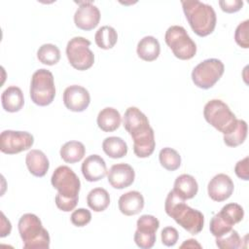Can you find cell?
<instances>
[{"label": "cell", "instance_id": "7c38bea8", "mask_svg": "<svg viewBox=\"0 0 249 249\" xmlns=\"http://www.w3.org/2000/svg\"><path fill=\"white\" fill-rule=\"evenodd\" d=\"M134 241L142 249H150L156 242V232L160 227L159 220L153 215H142L136 223Z\"/></svg>", "mask_w": 249, "mask_h": 249}, {"label": "cell", "instance_id": "83f0119b", "mask_svg": "<svg viewBox=\"0 0 249 249\" xmlns=\"http://www.w3.org/2000/svg\"><path fill=\"white\" fill-rule=\"evenodd\" d=\"M247 136V124L243 120H237L231 131L224 134V142L229 147H236L242 144Z\"/></svg>", "mask_w": 249, "mask_h": 249}, {"label": "cell", "instance_id": "4316f807", "mask_svg": "<svg viewBox=\"0 0 249 249\" xmlns=\"http://www.w3.org/2000/svg\"><path fill=\"white\" fill-rule=\"evenodd\" d=\"M96 45L103 50L112 49L118 40V34L114 27L109 25L101 26L94 35Z\"/></svg>", "mask_w": 249, "mask_h": 249}, {"label": "cell", "instance_id": "9a60e30c", "mask_svg": "<svg viewBox=\"0 0 249 249\" xmlns=\"http://www.w3.org/2000/svg\"><path fill=\"white\" fill-rule=\"evenodd\" d=\"M234 185L230 176L224 173L215 175L207 186V192L210 198L214 201H225L233 193Z\"/></svg>", "mask_w": 249, "mask_h": 249}, {"label": "cell", "instance_id": "ab89813d", "mask_svg": "<svg viewBox=\"0 0 249 249\" xmlns=\"http://www.w3.org/2000/svg\"><path fill=\"white\" fill-rule=\"evenodd\" d=\"M184 247H187V248H196V247H197V248H201V245L196 240V239H187V240H185L182 244H181V246H180V248H184Z\"/></svg>", "mask_w": 249, "mask_h": 249}, {"label": "cell", "instance_id": "e575fe53", "mask_svg": "<svg viewBox=\"0 0 249 249\" xmlns=\"http://www.w3.org/2000/svg\"><path fill=\"white\" fill-rule=\"evenodd\" d=\"M71 223L76 227H84L88 225L91 220L90 212L86 208H78L73 211L70 217Z\"/></svg>", "mask_w": 249, "mask_h": 249}, {"label": "cell", "instance_id": "5bb4252c", "mask_svg": "<svg viewBox=\"0 0 249 249\" xmlns=\"http://www.w3.org/2000/svg\"><path fill=\"white\" fill-rule=\"evenodd\" d=\"M90 102V96L84 87L73 85L65 89L63 92V103L72 112L85 111Z\"/></svg>", "mask_w": 249, "mask_h": 249}, {"label": "cell", "instance_id": "6da1fadb", "mask_svg": "<svg viewBox=\"0 0 249 249\" xmlns=\"http://www.w3.org/2000/svg\"><path fill=\"white\" fill-rule=\"evenodd\" d=\"M52 185L58 191L55 196V204L58 209L69 212L73 210L79 200L81 182L76 173L68 166H58L51 178Z\"/></svg>", "mask_w": 249, "mask_h": 249}, {"label": "cell", "instance_id": "52a82bcc", "mask_svg": "<svg viewBox=\"0 0 249 249\" xmlns=\"http://www.w3.org/2000/svg\"><path fill=\"white\" fill-rule=\"evenodd\" d=\"M164 41L179 59L188 60L196 55V45L183 26L172 25L168 27L164 35Z\"/></svg>", "mask_w": 249, "mask_h": 249}, {"label": "cell", "instance_id": "f35d334b", "mask_svg": "<svg viewBox=\"0 0 249 249\" xmlns=\"http://www.w3.org/2000/svg\"><path fill=\"white\" fill-rule=\"evenodd\" d=\"M1 233H0V236L1 237H4L6 235H9L10 232H11V230H12V226H11V223L9 220L6 219L5 215L3 212H1Z\"/></svg>", "mask_w": 249, "mask_h": 249}, {"label": "cell", "instance_id": "74e56055", "mask_svg": "<svg viewBox=\"0 0 249 249\" xmlns=\"http://www.w3.org/2000/svg\"><path fill=\"white\" fill-rule=\"evenodd\" d=\"M234 172L236 176L242 180L247 181L249 179L248 172V157H245L243 160H240L236 162L234 166Z\"/></svg>", "mask_w": 249, "mask_h": 249}, {"label": "cell", "instance_id": "484cf974", "mask_svg": "<svg viewBox=\"0 0 249 249\" xmlns=\"http://www.w3.org/2000/svg\"><path fill=\"white\" fill-rule=\"evenodd\" d=\"M102 149L112 159H121L127 154V145L121 137L110 136L103 140Z\"/></svg>", "mask_w": 249, "mask_h": 249}, {"label": "cell", "instance_id": "ba28073f", "mask_svg": "<svg viewBox=\"0 0 249 249\" xmlns=\"http://www.w3.org/2000/svg\"><path fill=\"white\" fill-rule=\"evenodd\" d=\"M224 63L217 58H208L198 63L192 71L194 84L203 89L212 88L224 74Z\"/></svg>", "mask_w": 249, "mask_h": 249}, {"label": "cell", "instance_id": "7402d4cb", "mask_svg": "<svg viewBox=\"0 0 249 249\" xmlns=\"http://www.w3.org/2000/svg\"><path fill=\"white\" fill-rule=\"evenodd\" d=\"M98 127L105 132H112L121 125L122 118L119 111L112 107L102 109L97 116Z\"/></svg>", "mask_w": 249, "mask_h": 249}, {"label": "cell", "instance_id": "cb8c5ba5", "mask_svg": "<svg viewBox=\"0 0 249 249\" xmlns=\"http://www.w3.org/2000/svg\"><path fill=\"white\" fill-rule=\"evenodd\" d=\"M59 153L61 159L65 162L75 163L84 158L86 154V148L82 142L73 140L63 144Z\"/></svg>", "mask_w": 249, "mask_h": 249}, {"label": "cell", "instance_id": "9c48e42d", "mask_svg": "<svg viewBox=\"0 0 249 249\" xmlns=\"http://www.w3.org/2000/svg\"><path fill=\"white\" fill-rule=\"evenodd\" d=\"M90 41L84 37H73L67 43L66 55L69 63L77 70L90 68L94 62V54L89 49Z\"/></svg>", "mask_w": 249, "mask_h": 249}, {"label": "cell", "instance_id": "e0dca14e", "mask_svg": "<svg viewBox=\"0 0 249 249\" xmlns=\"http://www.w3.org/2000/svg\"><path fill=\"white\" fill-rule=\"evenodd\" d=\"M82 173L89 182L103 179L107 173L105 160L98 155H90L82 163Z\"/></svg>", "mask_w": 249, "mask_h": 249}, {"label": "cell", "instance_id": "d590c367", "mask_svg": "<svg viewBox=\"0 0 249 249\" xmlns=\"http://www.w3.org/2000/svg\"><path fill=\"white\" fill-rule=\"evenodd\" d=\"M179 238L177 230L173 227H165L161 231V242L165 246H174Z\"/></svg>", "mask_w": 249, "mask_h": 249}, {"label": "cell", "instance_id": "ffe728a7", "mask_svg": "<svg viewBox=\"0 0 249 249\" xmlns=\"http://www.w3.org/2000/svg\"><path fill=\"white\" fill-rule=\"evenodd\" d=\"M1 103L5 111L10 113L18 112L24 104L23 93L18 87L7 88L1 94Z\"/></svg>", "mask_w": 249, "mask_h": 249}, {"label": "cell", "instance_id": "8d00e7d4", "mask_svg": "<svg viewBox=\"0 0 249 249\" xmlns=\"http://www.w3.org/2000/svg\"><path fill=\"white\" fill-rule=\"evenodd\" d=\"M219 5L223 12L231 14L238 12L243 6V2L240 0H221Z\"/></svg>", "mask_w": 249, "mask_h": 249}, {"label": "cell", "instance_id": "4dcf8cb0", "mask_svg": "<svg viewBox=\"0 0 249 249\" xmlns=\"http://www.w3.org/2000/svg\"><path fill=\"white\" fill-rule=\"evenodd\" d=\"M219 214L228 224L233 226L243 219L244 210L239 204L231 202L223 206Z\"/></svg>", "mask_w": 249, "mask_h": 249}, {"label": "cell", "instance_id": "44dd1931", "mask_svg": "<svg viewBox=\"0 0 249 249\" xmlns=\"http://www.w3.org/2000/svg\"><path fill=\"white\" fill-rule=\"evenodd\" d=\"M173 191L183 199H191L197 194L198 185L194 176L181 174L174 182Z\"/></svg>", "mask_w": 249, "mask_h": 249}, {"label": "cell", "instance_id": "d6986e66", "mask_svg": "<svg viewBox=\"0 0 249 249\" xmlns=\"http://www.w3.org/2000/svg\"><path fill=\"white\" fill-rule=\"evenodd\" d=\"M26 166L29 172L36 177H43L49 170L50 162L47 156L40 150H31L25 157Z\"/></svg>", "mask_w": 249, "mask_h": 249}, {"label": "cell", "instance_id": "836d02e7", "mask_svg": "<svg viewBox=\"0 0 249 249\" xmlns=\"http://www.w3.org/2000/svg\"><path fill=\"white\" fill-rule=\"evenodd\" d=\"M248 29H249V20L246 19L237 25L234 32V40L236 44L243 49L249 48Z\"/></svg>", "mask_w": 249, "mask_h": 249}, {"label": "cell", "instance_id": "1f68e13d", "mask_svg": "<svg viewBox=\"0 0 249 249\" xmlns=\"http://www.w3.org/2000/svg\"><path fill=\"white\" fill-rule=\"evenodd\" d=\"M241 238L238 232L231 230L229 232L216 237V245L221 249H236L241 247Z\"/></svg>", "mask_w": 249, "mask_h": 249}, {"label": "cell", "instance_id": "8992f818", "mask_svg": "<svg viewBox=\"0 0 249 249\" xmlns=\"http://www.w3.org/2000/svg\"><path fill=\"white\" fill-rule=\"evenodd\" d=\"M55 96L53 75L47 69L35 71L30 83V97L38 106L50 105Z\"/></svg>", "mask_w": 249, "mask_h": 249}, {"label": "cell", "instance_id": "f1b7e54d", "mask_svg": "<svg viewBox=\"0 0 249 249\" xmlns=\"http://www.w3.org/2000/svg\"><path fill=\"white\" fill-rule=\"evenodd\" d=\"M159 159L161 166L169 171H174L181 165V157L179 153L169 147H165L160 151Z\"/></svg>", "mask_w": 249, "mask_h": 249}, {"label": "cell", "instance_id": "d4e9b609", "mask_svg": "<svg viewBox=\"0 0 249 249\" xmlns=\"http://www.w3.org/2000/svg\"><path fill=\"white\" fill-rule=\"evenodd\" d=\"M87 203L93 211L102 212L110 204L109 193L103 188H94L88 194Z\"/></svg>", "mask_w": 249, "mask_h": 249}, {"label": "cell", "instance_id": "f546056e", "mask_svg": "<svg viewBox=\"0 0 249 249\" xmlns=\"http://www.w3.org/2000/svg\"><path fill=\"white\" fill-rule=\"evenodd\" d=\"M37 58L46 65H54L60 59V51L53 44H44L37 51Z\"/></svg>", "mask_w": 249, "mask_h": 249}, {"label": "cell", "instance_id": "5b68a950", "mask_svg": "<svg viewBox=\"0 0 249 249\" xmlns=\"http://www.w3.org/2000/svg\"><path fill=\"white\" fill-rule=\"evenodd\" d=\"M205 121L223 134H227L233 129L236 124V117L230 107L220 99L208 101L203 109Z\"/></svg>", "mask_w": 249, "mask_h": 249}, {"label": "cell", "instance_id": "3957f363", "mask_svg": "<svg viewBox=\"0 0 249 249\" xmlns=\"http://www.w3.org/2000/svg\"><path fill=\"white\" fill-rule=\"evenodd\" d=\"M186 18L193 31L200 37L211 34L216 26V13L212 6L198 0L181 1Z\"/></svg>", "mask_w": 249, "mask_h": 249}, {"label": "cell", "instance_id": "4fadbf2b", "mask_svg": "<svg viewBox=\"0 0 249 249\" xmlns=\"http://www.w3.org/2000/svg\"><path fill=\"white\" fill-rule=\"evenodd\" d=\"M77 3L79 4V8L74 15L75 25L82 30H92L98 25L100 20V12L98 8L90 1Z\"/></svg>", "mask_w": 249, "mask_h": 249}, {"label": "cell", "instance_id": "30bf717a", "mask_svg": "<svg viewBox=\"0 0 249 249\" xmlns=\"http://www.w3.org/2000/svg\"><path fill=\"white\" fill-rule=\"evenodd\" d=\"M123 124L132 137L133 143L146 140L154 135V129L150 126L148 118L137 107H129L125 110Z\"/></svg>", "mask_w": 249, "mask_h": 249}, {"label": "cell", "instance_id": "277c9868", "mask_svg": "<svg viewBox=\"0 0 249 249\" xmlns=\"http://www.w3.org/2000/svg\"><path fill=\"white\" fill-rule=\"evenodd\" d=\"M18 228L24 249L50 248L51 239L49 232L43 228L41 220L35 214H23L18 221Z\"/></svg>", "mask_w": 249, "mask_h": 249}, {"label": "cell", "instance_id": "8fae6325", "mask_svg": "<svg viewBox=\"0 0 249 249\" xmlns=\"http://www.w3.org/2000/svg\"><path fill=\"white\" fill-rule=\"evenodd\" d=\"M34 137L27 131L4 130L0 134V150L7 155H15L32 147Z\"/></svg>", "mask_w": 249, "mask_h": 249}, {"label": "cell", "instance_id": "7a4b0ae2", "mask_svg": "<svg viewBox=\"0 0 249 249\" xmlns=\"http://www.w3.org/2000/svg\"><path fill=\"white\" fill-rule=\"evenodd\" d=\"M164 209L179 226L192 234H197L202 231L204 224L203 214L185 203V199L180 197L173 190L166 196Z\"/></svg>", "mask_w": 249, "mask_h": 249}, {"label": "cell", "instance_id": "2e32d148", "mask_svg": "<svg viewBox=\"0 0 249 249\" xmlns=\"http://www.w3.org/2000/svg\"><path fill=\"white\" fill-rule=\"evenodd\" d=\"M109 184L118 190H122L129 187L135 178V172L133 168L127 163H117L111 166L108 171Z\"/></svg>", "mask_w": 249, "mask_h": 249}, {"label": "cell", "instance_id": "603a6c76", "mask_svg": "<svg viewBox=\"0 0 249 249\" xmlns=\"http://www.w3.org/2000/svg\"><path fill=\"white\" fill-rule=\"evenodd\" d=\"M137 54L145 61L156 60L160 53L159 41L153 36H145L137 44Z\"/></svg>", "mask_w": 249, "mask_h": 249}, {"label": "cell", "instance_id": "ac0fdd59", "mask_svg": "<svg viewBox=\"0 0 249 249\" xmlns=\"http://www.w3.org/2000/svg\"><path fill=\"white\" fill-rule=\"evenodd\" d=\"M120 211L125 216H133L142 211L144 197L137 191H130L122 195L118 201Z\"/></svg>", "mask_w": 249, "mask_h": 249}, {"label": "cell", "instance_id": "d6a6232c", "mask_svg": "<svg viewBox=\"0 0 249 249\" xmlns=\"http://www.w3.org/2000/svg\"><path fill=\"white\" fill-rule=\"evenodd\" d=\"M232 229V226L228 224L221 216L219 213L215 214L213 216V218L210 221V226H209V230L210 232L215 236V237H219L227 232H229Z\"/></svg>", "mask_w": 249, "mask_h": 249}]
</instances>
